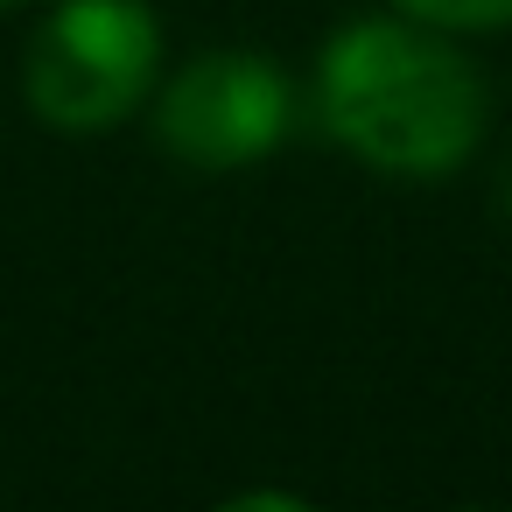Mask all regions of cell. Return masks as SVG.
I'll return each instance as SVG.
<instances>
[{"label":"cell","instance_id":"6da1fadb","mask_svg":"<svg viewBox=\"0 0 512 512\" xmlns=\"http://www.w3.org/2000/svg\"><path fill=\"white\" fill-rule=\"evenodd\" d=\"M316 113L358 162L435 183L470 162L484 85L428 22H358L316 64Z\"/></svg>","mask_w":512,"mask_h":512},{"label":"cell","instance_id":"7a4b0ae2","mask_svg":"<svg viewBox=\"0 0 512 512\" xmlns=\"http://www.w3.org/2000/svg\"><path fill=\"white\" fill-rule=\"evenodd\" d=\"M162 64V29L148 0H64L29 43V106L57 134L120 127Z\"/></svg>","mask_w":512,"mask_h":512},{"label":"cell","instance_id":"3957f363","mask_svg":"<svg viewBox=\"0 0 512 512\" xmlns=\"http://www.w3.org/2000/svg\"><path fill=\"white\" fill-rule=\"evenodd\" d=\"M295 120V92L281 64L253 50H211L169 78L155 134L183 169H246L260 162Z\"/></svg>","mask_w":512,"mask_h":512},{"label":"cell","instance_id":"277c9868","mask_svg":"<svg viewBox=\"0 0 512 512\" xmlns=\"http://www.w3.org/2000/svg\"><path fill=\"white\" fill-rule=\"evenodd\" d=\"M400 8L428 29H505L512 0H400Z\"/></svg>","mask_w":512,"mask_h":512},{"label":"cell","instance_id":"5b68a950","mask_svg":"<svg viewBox=\"0 0 512 512\" xmlns=\"http://www.w3.org/2000/svg\"><path fill=\"white\" fill-rule=\"evenodd\" d=\"M0 8H15V0H0Z\"/></svg>","mask_w":512,"mask_h":512}]
</instances>
